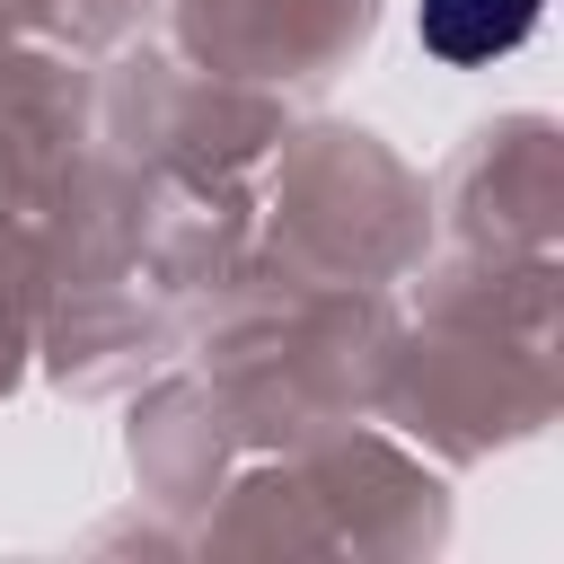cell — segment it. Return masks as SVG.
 Segmentation results:
<instances>
[{
	"label": "cell",
	"mask_w": 564,
	"mask_h": 564,
	"mask_svg": "<svg viewBox=\"0 0 564 564\" xmlns=\"http://www.w3.org/2000/svg\"><path fill=\"white\" fill-rule=\"evenodd\" d=\"M414 18H423V44H432L441 62L476 70V62L511 53V44L538 26V0H423Z\"/></svg>",
	"instance_id": "cell-1"
}]
</instances>
